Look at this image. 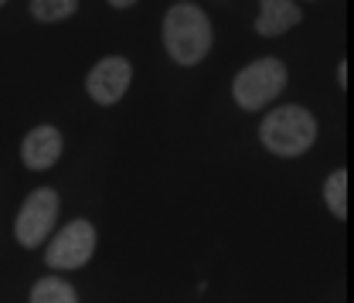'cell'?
Returning <instances> with one entry per match:
<instances>
[{
	"mask_svg": "<svg viewBox=\"0 0 354 303\" xmlns=\"http://www.w3.org/2000/svg\"><path fill=\"white\" fill-rule=\"evenodd\" d=\"M290 82V72L279 58L266 55V58H256L249 62L245 68L235 72L232 79V99L239 109L245 113H256V109H266L269 102H276V95H283V89Z\"/></svg>",
	"mask_w": 354,
	"mask_h": 303,
	"instance_id": "3",
	"label": "cell"
},
{
	"mask_svg": "<svg viewBox=\"0 0 354 303\" xmlns=\"http://www.w3.org/2000/svg\"><path fill=\"white\" fill-rule=\"evenodd\" d=\"M324 208L337 221H348V167H334V171L324 177Z\"/></svg>",
	"mask_w": 354,
	"mask_h": 303,
	"instance_id": "9",
	"label": "cell"
},
{
	"mask_svg": "<svg viewBox=\"0 0 354 303\" xmlns=\"http://www.w3.org/2000/svg\"><path fill=\"white\" fill-rule=\"evenodd\" d=\"M3 3H7V0H0V7H3Z\"/></svg>",
	"mask_w": 354,
	"mask_h": 303,
	"instance_id": "13",
	"label": "cell"
},
{
	"mask_svg": "<svg viewBox=\"0 0 354 303\" xmlns=\"http://www.w3.org/2000/svg\"><path fill=\"white\" fill-rule=\"evenodd\" d=\"M28 303H79V293L72 290V283H65L62 276H41L31 286Z\"/></svg>",
	"mask_w": 354,
	"mask_h": 303,
	"instance_id": "10",
	"label": "cell"
},
{
	"mask_svg": "<svg viewBox=\"0 0 354 303\" xmlns=\"http://www.w3.org/2000/svg\"><path fill=\"white\" fill-rule=\"evenodd\" d=\"M79 10V0H31V17L38 24H58L68 21Z\"/></svg>",
	"mask_w": 354,
	"mask_h": 303,
	"instance_id": "11",
	"label": "cell"
},
{
	"mask_svg": "<svg viewBox=\"0 0 354 303\" xmlns=\"http://www.w3.org/2000/svg\"><path fill=\"white\" fill-rule=\"evenodd\" d=\"M58 208H62V201H58V191L55 187H35L24 198L17 218H14V239H17V246H24V249L44 246L48 235L55 232Z\"/></svg>",
	"mask_w": 354,
	"mask_h": 303,
	"instance_id": "4",
	"label": "cell"
},
{
	"mask_svg": "<svg viewBox=\"0 0 354 303\" xmlns=\"http://www.w3.org/2000/svg\"><path fill=\"white\" fill-rule=\"evenodd\" d=\"M320 123L300 102H283L276 109H269L259 123V143L279 160H297L313 150Z\"/></svg>",
	"mask_w": 354,
	"mask_h": 303,
	"instance_id": "2",
	"label": "cell"
},
{
	"mask_svg": "<svg viewBox=\"0 0 354 303\" xmlns=\"http://www.w3.org/2000/svg\"><path fill=\"white\" fill-rule=\"evenodd\" d=\"M62 150H65V136L58 127L41 123L35 130H28V136L21 140V164L28 171H51L58 160H62Z\"/></svg>",
	"mask_w": 354,
	"mask_h": 303,
	"instance_id": "7",
	"label": "cell"
},
{
	"mask_svg": "<svg viewBox=\"0 0 354 303\" xmlns=\"http://www.w3.org/2000/svg\"><path fill=\"white\" fill-rule=\"evenodd\" d=\"M106 3H109V7H116V10H130L136 0H106Z\"/></svg>",
	"mask_w": 354,
	"mask_h": 303,
	"instance_id": "12",
	"label": "cell"
},
{
	"mask_svg": "<svg viewBox=\"0 0 354 303\" xmlns=\"http://www.w3.org/2000/svg\"><path fill=\"white\" fill-rule=\"evenodd\" d=\"M304 21V10L297 0H259L256 10V35L259 38H283L286 31H293Z\"/></svg>",
	"mask_w": 354,
	"mask_h": 303,
	"instance_id": "8",
	"label": "cell"
},
{
	"mask_svg": "<svg viewBox=\"0 0 354 303\" xmlns=\"http://www.w3.org/2000/svg\"><path fill=\"white\" fill-rule=\"evenodd\" d=\"M95 242H99L95 225L86 221V218H75V221H68V225H65L51 242H48V249H44V262H48L55 273L82 269V266L92 259V252H95Z\"/></svg>",
	"mask_w": 354,
	"mask_h": 303,
	"instance_id": "5",
	"label": "cell"
},
{
	"mask_svg": "<svg viewBox=\"0 0 354 303\" xmlns=\"http://www.w3.org/2000/svg\"><path fill=\"white\" fill-rule=\"evenodd\" d=\"M160 42L167 58L180 65V68H194L208 58L212 44H215V28L208 21V14L198 7V3H187L180 0L174 3L167 14H164V24H160Z\"/></svg>",
	"mask_w": 354,
	"mask_h": 303,
	"instance_id": "1",
	"label": "cell"
},
{
	"mask_svg": "<svg viewBox=\"0 0 354 303\" xmlns=\"http://www.w3.org/2000/svg\"><path fill=\"white\" fill-rule=\"evenodd\" d=\"M133 82V65L130 58L123 55H109V58H99L92 65V72L86 75V92L95 106H116L127 89Z\"/></svg>",
	"mask_w": 354,
	"mask_h": 303,
	"instance_id": "6",
	"label": "cell"
}]
</instances>
